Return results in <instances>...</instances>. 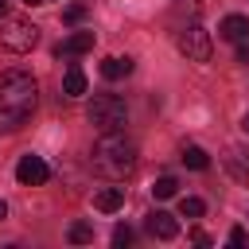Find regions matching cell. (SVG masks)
Wrapping results in <instances>:
<instances>
[{
  "instance_id": "7",
  "label": "cell",
  "mask_w": 249,
  "mask_h": 249,
  "mask_svg": "<svg viewBox=\"0 0 249 249\" xmlns=\"http://www.w3.org/2000/svg\"><path fill=\"white\" fill-rule=\"evenodd\" d=\"M144 230H148L152 237H160V241H171V237L179 233V222H175L167 210H152V214L144 218Z\"/></svg>"
},
{
  "instance_id": "3",
  "label": "cell",
  "mask_w": 249,
  "mask_h": 249,
  "mask_svg": "<svg viewBox=\"0 0 249 249\" xmlns=\"http://www.w3.org/2000/svg\"><path fill=\"white\" fill-rule=\"evenodd\" d=\"M124 117H128V109H124V101H121L117 93H97L93 105H89V124H93L97 132H117V128H124Z\"/></svg>"
},
{
  "instance_id": "4",
  "label": "cell",
  "mask_w": 249,
  "mask_h": 249,
  "mask_svg": "<svg viewBox=\"0 0 249 249\" xmlns=\"http://www.w3.org/2000/svg\"><path fill=\"white\" fill-rule=\"evenodd\" d=\"M35 43H39V27H35L31 19H19V16H12V19H4V23H0V47H4V51L27 54Z\"/></svg>"
},
{
  "instance_id": "10",
  "label": "cell",
  "mask_w": 249,
  "mask_h": 249,
  "mask_svg": "<svg viewBox=\"0 0 249 249\" xmlns=\"http://www.w3.org/2000/svg\"><path fill=\"white\" fill-rule=\"evenodd\" d=\"M218 31H222V39H230V43H245V39H249V19H245V16H226Z\"/></svg>"
},
{
  "instance_id": "11",
  "label": "cell",
  "mask_w": 249,
  "mask_h": 249,
  "mask_svg": "<svg viewBox=\"0 0 249 249\" xmlns=\"http://www.w3.org/2000/svg\"><path fill=\"white\" fill-rule=\"evenodd\" d=\"M128 74H132V58H117V54L101 58V78L117 82V78H128Z\"/></svg>"
},
{
  "instance_id": "12",
  "label": "cell",
  "mask_w": 249,
  "mask_h": 249,
  "mask_svg": "<svg viewBox=\"0 0 249 249\" xmlns=\"http://www.w3.org/2000/svg\"><path fill=\"white\" fill-rule=\"evenodd\" d=\"M62 93L66 97H78V93H86V74H82V66H66V78H62Z\"/></svg>"
},
{
  "instance_id": "23",
  "label": "cell",
  "mask_w": 249,
  "mask_h": 249,
  "mask_svg": "<svg viewBox=\"0 0 249 249\" xmlns=\"http://www.w3.org/2000/svg\"><path fill=\"white\" fill-rule=\"evenodd\" d=\"M241 128H245V132H249V113H245V117H241Z\"/></svg>"
},
{
  "instance_id": "14",
  "label": "cell",
  "mask_w": 249,
  "mask_h": 249,
  "mask_svg": "<svg viewBox=\"0 0 249 249\" xmlns=\"http://www.w3.org/2000/svg\"><path fill=\"white\" fill-rule=\"evenodd\" d=\"M175 191H179V183H175L171 175H160V179H156V187H152V195H156V198H171Z\"/></svg>"
},
{
  "instance_id": "5",
  "label": "cell",
  "mask_w": 249,
  "mask_h": 249,
  "mask_svg": "<svg viewBox=\"0 0 249 249\" xmlns=\"http://www.w3.org/2000/svg\"><path fill=\"white\" fill-rule=\"evenodd\" d=\"M175 47H179L191 62H210V31H206V27H198V23L183 27V31L175 35Z\"/></svg>"
},
{
  "instance_id": "6",
  "label": "cell",
  "mask_w": 249,
  "mask_h": 249,
  "mask_svg": "<svg viewBox=\"0 0 249 249\" xmlns=\"http://www.w3.org/2000/svg\"><path fill=\"white\" fill-rule=\"evenodd\" d=\"M16 179H19L23 187H39V183L51 179V167H47L43 156H23V160L16 163Z\"/></svg>"
},
{
  "instance_id": "15",
  "label": "cell",
  "mask_w": 249,
  "mask_h": 249,
  "mask_svg": "<svg viewBox=\"0 0 249 249\" xmlns=\"http://www.w3.org/2000/svg\"><path fill=\"white\" fill-rule=\"evenodd\" d=\"M179 214H183V218H202V214H206V202H202V198H183V202H179Z\"/></svg>"
},
{
  "instance_id": "13",
  "label": "cell",
  "mask_w": 249,
  "mask_h": 249,
  "mask_svg": "<svg viewBox=\"0 0 249 249\" xmlns=\"http://www.w3.org/2000/svg\"><path fill=\"white\" fill-rule=\"evenodd\" d=\"M183 163L195 167V171H206V167H210V156H206L198 144H187V148H183Z\"/></svg>"
},
{
  "instance_id": "21",
  "label": "cell",
  "mask_w": 249,
  "mask_h": 249,
  "mask_svg": "<svg viewBox=\"0 0 249 249\" xmlns=\"http://www.w3.org/2000/svg\"><path fill=\"white\" fill-rule=\"evenodd\" d=\"M4 218H8V202L0 198V222H4Z\"/></svg>"
},
{
  "instance_id": "9",
  "label": "cell",
  "mask_w": 249,
  "mask_h": 249,
  "mask_svg": "<svg viewBox=\"0 0 249 249\" xmlns=\"http://www.w3.org/2000/svg\"><path fill=\"white\" fill-rule=\"evenodd\" d=\"M93 206H97L101 214H117V210L124 206V187H105V191H97Z\"/></svg>"
},
{
  "instance_id": "19",
  "label": "cell",
  "mask_w": 249,
  "mask_h": 249,
  "mask_svg": "<svg viewBox=\"0 0 249 249\" xmlns=\"http://www.w3.org/2000/svg\"><path fill=\"white\" fill-rule=\"evenodd\" d=\"M128 241H132V230L128 226H117L113 230V245H128Z\"/></svg>"
},
{
  "instance_id": "16",
  "label": "cell",
  "mask_w": 249,
  "mask_h": 249,
  "mask_svg": "<svg viewBox=\"0 0 249 249\" xmlns=\"http://www.w3.org/2000/svg\"><path fill=\"white\" fill-rule=\"evenodd\" d=\"M70 241H74V245H86V241H93V226H86V222H74V226H70Z\"/></svg>"
},
{
  "instance_id": "2",
  "label": "cell",
  "mask_w": 249,
  "mask_h": 249,
  "mask_svg": "<svg viewBox=\"0 0 249 249\" xmlns=\"http://www.w3.org/2000/svg\"><path fill=\"white\" fill-rule=\"evenodd\" d=\"M93 171L105 179H128L136 171V144L117 128V132H101V140L93 144Z\"/></svg>"
},
{
  "instance_id": "17",
  "label": "cell",
  "mask_w": 249,
  "mask_h": 249,
  "mask_svg": "<svg viewBox=\"0 0 249 249\" xmlns=\"http://www.w3.org/2000/svg\"><path fill=\"white\" fill-rule=\"evenodd\" d=\"M62 19H66V23H82V19H86V8H82V4H70V8L62 12Z\"/></svg>"
},
{
  "instance_id": "22",
  "label": "cell",
  "mask_w": 249,
  "mask_h": 249,
  "mask_svg": "<svg viewBox=\"0 0 249 249\" xmlns=\"http://www.w3.org/2000/svg\"><path fill=\"white\" fill-rule=\"evenodd\" d=\"M23 4H27V8H39V4H47V0H23Z\"/></svg>"
},
{
  "instance_id": "8",
  "label": "cell",
  "mask_w": 249,
  "mask_h": 249,
  "mask_svg": "<svg viewBox=\"0 0 249 249\" xmlns=\"http://www.w3.org/2000/svg\"><path fill=\"white\" fill-rule=\"evenodd\" d=\"M89 47H93V31H74L70 39H62V43H58V54L74 58V54H86Z\"/></svg>"
},
{
  "instance_id": "18",
  "label": "cell",
  "mask_w": 249,
  "mask_h": 249,
  "mask_svg": "<svg viewBox=\"0 0 249 249\" xmlns=\"http://www.w3.org/2000/svg\"><path fill=\"white\" fill-rule=\"evenodd\" d=\"M230 245H237V249H249V233H245L241 226H233V230H230Z\"/></svg>"
},
{
  "instance_id": "20",
  "label": "cell",
  "mask_w": 249,
  "mask_h": 249,
  "mask_svg": "<svg viewBox=\"0 0 249 249\" xmlns=\"http://www.w3.org/2000/svg\"><path fill=\"white\" fill-rule=\"evenodd\" d=\"M237 58H241V62H249V39H245V43L237 47Z\"/></svg>"
},
{
  "instance_id": "1",
  "label": "cell",
  "mask_w": 249,
  "mask_h": 249,
  "mask_svg": "<svg viewBox=\"0 0 249 249\" xmlns=\"http://www.w3.org/2000/svg\"><path fill=\"white\" fill-rule=\"evenodd\" d=\"M39 105V86L27 70H4L0 74V132H16L31 121Z\"/></svg>"
},
{
  "instance_id": "24",
  "label": "cell",
  "mask_w": 249,
  "mask_h": 249,
  "mask_svg": "<svg viewBox=\"0 0 249 249\" xmlns=\"http://www.w3.org/2000/svg\"><path fill=\"white\" fill-rule=\"evenodd\" d=\"M4 8H8V0H0V16H4Z\"/></svg>"
}]
</instances>
